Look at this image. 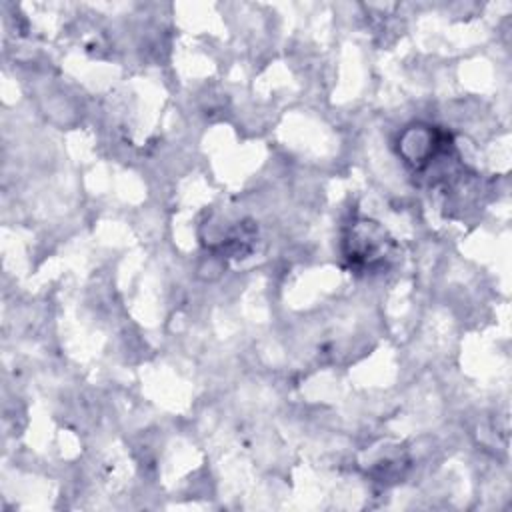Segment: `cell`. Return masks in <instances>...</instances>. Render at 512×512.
Masks as SVG:
<instances>
[{
	"mask_svg": "<svg viewBox=\"0 0 512 512\" xmlns=\"http://www.w3.org/2000/svg\"><path fill=\"white\" fill-rule=\"evenodd\" d=\"M348 258L358 264H374L386 256L388 240L384 230L374 222H358L348 236Z\"/></svg>",
	"mask_w": 512,
	"mask_h": 512,
	"instance_id": "obj_1",
	"label": "cell"
}]
</instances>
